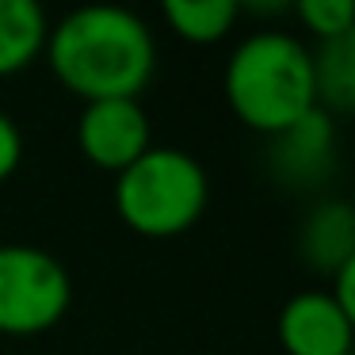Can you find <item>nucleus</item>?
<instances>
[{
  "instance_id": "obj_11",
  "label": "nucleus",
  "mask_w": 355,
  "mask_h": 355,
  "mask_svg": "<svg viewBox=\"0 0 355 355\" xmlns=\"http://www.w3.org/2000/svg\"><path fill=\"white\" fill-rule=\"evenodd\" d=\"M313 85L321 111H347L355 103V31L313 50Z\"/></svg>"
},
{
  "instance_id": "obj_4",
  "label": "nucleus",
  "mask_w": 355,
  "mask_h": 355,
  "mask_svg": "<svg viewBox=\"0 0 355 355\" xmlns=\"http://www.w3.org/2000/svg\"><path fill=\"white\" fill-rule=\"evenodd\" d=\"M73 302V279L39 245H0V336H39Z\"/></svg>"
},
{
  "instance_id": "obj_9",
  "label": "nucleus",
  "mask_w": 355,
  "mask_h": 355,
  "mask_svg": "<svg viewBox=\"0 0 355 355\" xmlns=\"http://www.w3.org/2000/svg\"><path fill=\"white\" fill-rule=\"evenodd\" d=\"M50 19L35 0H0V77L24 73L46 46Z\"/></svg>"
},
{
  "instance_id": "obj_7",
  "label": "nucleus",
  "mask_w": 355,
  "mask_h": 355,
  "mask_svg": "<svg viewBox=\"0 0 355 355\" xmlns=\"http://www.w3.org/2000/svg\"><path fill=\"white\" fill-rule=\"evenodd\" d=\"M275 168L286 184H306L324 172V164L332 161L336 149V130H332L329 111L313 107L302 123L286 126L283 134H275Z\"/></svg>"
},
{
  "instance_id": "obj_13",
  "label": "nucleus",
  "mask_w": 355,
  "mask_h": 355,
  "mask_svg": "<svg viewBox=\"0 0 355 355\" xmlns=\"http://www.w3.org/2000/svg\"><path fill=\"white\" fill-rule=\"evenodd\" d=\"M19 161H24V130L8 111H0V184L19 168Z\"/></svg>"
},
{
  "instance_id": "obj_6",
  "label": "nucleus",
  "mask_w": 355,
  "mask_h": 355,
  "mask_svg": "<svg viewBox=\"0 0 355 355\" xmlns=\"http://www.w3.org/2000/svg\"><path fill=\"white\" fill-rule=\"evenodd\" d=\"M275 332L286 355H347L355 317L340 309L329 291H298L283 302Z\"/></svg>"
},
{
  "instance_id": "obj_3",
  "label": "nucleus",
  "mask_w": 355,
  "mask_h": 355,
  "mask_svg": "<svg viewBox=\"0 0 355 355\" xmlns=\"http://www.w3.org/2000/svg\"><path fill=\"white\" fill-rule=\"evenodd\" d=\"M210 202V176L199 157L176 146H149L115 176V210L141 237L191 230Z\"/></svg>"
},
{
  "instance_id": "obj_10",
  "label": "nucleus",
  "mask_w": 355,
  "mask_h": 355,
  "mask_svg": "<svg viewBox=\"0 0 355 355\" xmlns=\"http://www.w3.org/2000/svg\"><path fill=\"white\" fill-rule=\"evenodd\" d=\"M161 16L176 39L210 46V42H222L237 27L241 4L237 0H164Z\"/></svg>"
},
{
  "instance_id": "obj_2",
  "label": "nucleus",
  "mask_w": 355,
  "mask_h": 355,
  "mask_svg": "<svg viewBox=\"0 0 355 355\" xmlns=\"http://www.w3.org/2000/svg\"><path fill=\"white\" fill-rule=\"evenodd\" d=\"M222 92L248 130L275 138L317 107L313 50L291 31H248L225 62Z\"/></svg>"
},
{
  "instance_id": "obj_12",
  "label": "nucleus",
  "mask_w": 355,
  "mask_h": 355,
  "mask_svg": "<svg viewBox=\"0 0 355 355\" xmlns=\"http://www.w3.org/2000/svg\"><path fill=\"white\" fill-rule=\"evenodd\" d=\"M294 16L306 24V31H313L321 42L344 39L355 27V4L352 0H298Z\"/></svg>"
},
{
  "instance_id": "obj_5",
  "label": "nucleus",
  "mask_w": 355,
  "mask_h": 355,
  "mask_svg": "<svg viewBox=\"0 0 355 355\" xmlns=\"http://www.w3.org/2000/svg\"><path fill=\"white\" fill-rule=\"evenodd\" d=\"M153 146V123L141 100H92L77 115V149L103 172H123Z\"/></svg>"
},
{
  "instance_id": "obj_8",
  "label": "nucleus",
  "mask_w": 355,
  "mask_h": 355,
  "mask_svg": "<svg viewBox=\"0 0 355 355\" xmlns=\"http://www.w3.org/2000/svg\"><path fill=\"white\" fill-rule=\"evenodd\" d=\"M302 256L309 268L324 275L355 260V214L344 199H324L313 207V214L302 225Z\"/></svg>"
},
{
  "instance_id": "obj_1",
  "label": "nucleus",
  "mask_w": 355,
  "mask_h": 355,
  "mask_svg": "<svg viewBox=\"0 0 355 355\" xmlns=\"http://www.w3.org/2000/svg\"><path fill=\"white\" fill-rule=\"evenodd\" d=\"M42 54L80 103L141 100L157 73V35L123 4H85L50 27Z\"/></svg>"
}]
</instances>
